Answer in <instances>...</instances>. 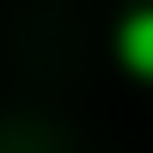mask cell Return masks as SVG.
Wrapping results in <instances>:
<instances>
[{
  "label": "cell",
  "mask_w": 153,
  "mask_h": 153,
  "mask_svg": "<svg viewBox=\"0 0 153 153\" xmlns=\"http://www.w3.org/2000/svg\"><path fill=\"white\" fill-rule=\"evenodd\" d=\"M110 49H117L123 74H135V80L153 86V6H135L117 19V37H110Z\"/></svg>",
  "instance_id": "cell-1"
}]
</instances>
